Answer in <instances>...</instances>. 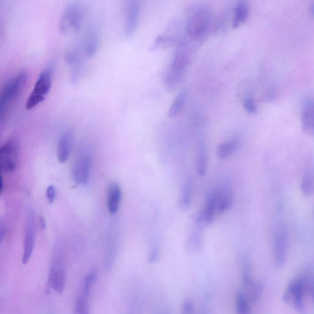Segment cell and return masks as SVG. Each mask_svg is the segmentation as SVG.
Returning <instances> with one entry per match:
<instances>
[{
  "label": "cell",
  "instance_id": "cell-1",
  "mask_svg": "<svg viewBox=\"0 0 314 314\" xmlns=\"http://www.w3.org/2000/svg\"><path fill=\"white\" fill-rule=\"evenodd\" d=\"M190 61V48L188 43L182 41L175 52L169 70L166 73L165 85L168 91L177 87L184 77Z\"/></svg>",
  "mask_w": 314,
  "mask_h": 314
},
{
  "label": "cell",
  "instance_id": "cell-2",
  "mask_svg": "<svg viewBox=\"0 0 314 314\" xmlns=\"http://www.w3.org/2000/svg\"><path fill=\"white\" fill-rule=\"evenodd\" d=\"M28 80V73L21 70L4 84L0 94V118L3 121L9 108L22 94Z\"/></svg>",
  "mask_w": 314,
  "mask_h": 314
},
{
  "label": "cell",
  "instance_id": "cell-3",
  "mask_svg": "<svg viewBox=\"0 0 314 314\" xmlns=\"http://www.w3.org/2000/svg\"><path fill=\"white\" fill-rule=\"evenodd\" d=\"M211 11L204 7L196 8L191 13L187 23L186 31L188 38L193 41L202 40L211 29Z\"/></svg>",
  "mask_w": 314,
  "mask_h": 314
},
{
  "label": "cell",
  "instance_id": "cell-4",
  "mask_svg": "<svg viewBox=\"0 0 314 314\" xmlns=\"http://www.w3.org/2000/svg\"><path fill=\"white\" fill-rule=\"evenodd\" d=\"M66 280V263L63 251L61 247L57 246L50 263L48 283L55 292L62 294L65 287Z\"/></svg>",
  "mask_w": 314,
  "mask_h": 314
},
{
  "label": "cell",
  "instance_id": "cell-5",
  "mask_svg": "<svg viewBox=\"0 0 314 314\" xmlns=\"http://www.w3.org/2000/svg\"><path fill=\"white\" fill-rule=\"evenodd\" d=\"M53 68L48 67L39 75L31 95L28 98L26 108L31 110L45 100L51 89Z\"/></svg>",
  "mask_w": 314,
  "mask_h": 314
},
{
  "label": "cell",
  "instance_id": "cell-6",
  "mask_svg": "<svg viewBox=\"0 0 314 314\" xmlns=\"http://www.w3.org/2000/svg\"><path fill=\"white\" fill-rule=\"evenodd\" d=\"M98 278V272L92 269L83 280L81 288L76 299L75 314H90V299L92 288Z\"/></svg>",
  "mask_w": 314,
  "mask_h": 314
},
{
  "label": "cell",
  "instance_id": "cell-7",
  "mask_svg": "<svg viewBox=\"0 0 314 314\" xmlns=\"http://www.w3.org/2000/svg\"><path fill=\"white\" fill-rule=\"evenodd\" d=\"M83 11L77 4H71L63 11L60 22V30L62 33L68 34L78 31L81 27Z\"/></svg>",
  "mask_w": 314,
  "mask_h": 314
},
{
  "label": "cell",
  "instance_id": "cell-8",
  "mask_svg": "<svg viewBox=\"0 0 314 314\" xmlns=\"http://www.w3.org/2000/svg\"><path fill=\"white\" fill-rule=\"evenodd\" d=\"M305 287L306 283L304 279H295L289 284L287 290L284 293V302L286 304H290L300 313H303L305 310L303 299Z\"/></svg>",
  "mask_w": 314,
  "mask_h": 314
},
{
  "label": "cell",
  "instance_id": "cell-9",
  "mask_svg": "<svg viewBox=\"0 0 314 314\" xmlns=\"http://www.w3.org/2000/svg\"><path fill=\"white\" fill-rule=\"evenodd\" d=\"M36 239V220L31 209L28 212L25 221L22 263L27 264L33 253Z\"/></svg>",
  "mask_w": 314,
  "mask_h": 314
},
{
  "label": "cell",
  "instance_id": "cell-10",
  "mask_svg": "<svg viewBox=\"0 0 314 314\" xmlns=\"http://www.w3.org/2000/svg\"><path fill=\"white\" fill-rule=\"evenodd\" d=\"M18 158V145L15 141L9 140L0 149V169L1 172L11 173L17 168Z\"/></svg>",
  "mask_w": 314,
  "mask_h": 314
},
{
  "label": "cell",
  "instance_id": "cell-11",
  "mask_svg": "<svg viewBox=\"0 0 314 314\" xmlns=\"http://www.w3.org/2000/svg\"><path fill=\"white\" fill-rule=\"evenodd\" d=\"M92 157L88 153L81 155L76 161L72 170L74 181L78 185H85L89 181L92 168Z\"/></svg>",
  "mask_w": 314,
  "mask_h": 314
},
{
  "label": "cell",
  "instance_id": "cell-12",
  "mask_svg": "<svg viewBox=\"0 0 314 314\" xmlns=\"http://www.w3.org/2000/svg\"><path fill=\"white\" fill-rule=\"evenodd\" d=\"M288 235L285 228L280 227L276 230L274 236V257L276 265L281 266L287 258Z\"/></svg>",
  "mask_w": 314,
  "mask_h": 314
},
{
  "label": "cell",
  "instance_id": "cell-13",
  "mask_svg": "<svg viewBox=\"0 0 314 314\" xmlns=\"http://www.w3.org/2000/svg\"><path fill=\"white\" fill-rule=\"evenodd\" d=\"M140 16V3L138 1H129L126 5V20L124 34L130 38L135 33Z\"/></svg>",
  "mask_w": 314,
  "mask_h": 314
},
{
  "label": "cell",
  "instance_id": "cell-14",
  "mask_svg": "<svg viewBox=\"0 0 314 314\" xmlns=\"http://www.w3.org/2000/svg\"><path fill=\"white\" fill-rule=\"evenodd\" d=\"M110 233L106 239L103 255V267L106 271L112 268L116 259L117 252V237L115 233Z\"/></svg>",
  "mask_w": 314,
  "mask_h": 314
},
{
  "label": "cell",
  "instance_id": "cell-15",
  "mask_svg": "<svg viewBox=\"0 0 314 314\" xmlns=\"http://www.w3.org/2000/svg\"><path fill=\"white\" fill-rule=\"evenodd\" d=\"M301 123L304 132L314 136V99L309 98L304 101L302 108Z\"/></svg>",
  "mask_w": 314,
  "mask_h": 314
},
{
  "label": "cell",
  "instance_id": "cell-16",
  "mask_svg": "<svg viewBox=\"0 0 314 314\" xmlns=\"http://www.w3.org/2000/svg\"><path fill=\"white\" fill-rule=\"evenodd\" d=\"M218 212V196L216 191L209 194L207 196L204 208L198 214L205 226L213 222Z\"/></svg>",
  "mask_w": 314,
  "mask_h": 314
},
{
  "label": "cell",
  "instance_id": "cell-17",
  "mask_svg": "<svg viewBox=\"0 0 314 314\" xmlns=\"http://www.w3.org/2000/svg\"><path fill=\"white\" fill-rule=\"evenodd\" d=\"M122 196V190L119 185L115 182L110 184L107 195V209L110 214H116L119 211Z\"/></svg>",
  "mask_w": 314,
  "mask_h": 314
},
{
  "label": "cell",
  "instance_id": "cell-18",
  "mask_svg": "<svg viewBox=\"0 0 314 314\" xmlns=\"http://www.w3.org/2000/svg\"><path fill=\"white\" fill-rule=\"evenodd\" d=\"M73 138L70 132H66L60 138L57 146V159L60 163L66 162L72 151Z\"/></svg>",
  "mask_w": 314,
  "mask_h": 314
},
{
  "label": "cell",
  "instance_id": "cell-19",
  "mask_svg": "<svg viewBox=\"0 0 314 314\" xmlns=\"http://www.w3.org/2000/svg\"><path fill=\"white\" fill-rule=\"evenodd\" d=\"M250 8L248 3L246 1H240L235 6L234 13H233L232 26L234 29H236L244 24L248 20Z\"/></svg>",
  "mask_w": 314,
  "mask_h": 314
},
{
  "label": "cell",
  "instance_id": "cell-20",
  "mask_svg": "<svg viewBox=\"0 0 314 314\" xmlns=\"http://www.w3.org/2000/svg\"><path fill=\"white\" fill-rule=\"evenodd\" d=\"M207 152L204 142L200 140L196 156V172L200 175H204L207 170Z\"/></svg>",
  "mask_w": 314,
  "mask_h": 314
},
{
  "label": "cell",
  "instance_id": "cell-21",
  "mask_svg": "<svg viewBox=\"0 0 314 314\" xmlns=\"http://www.w3.org/2000/svg\"><path fill=\"white\" fill-rule=\"evenodd\" d=\"M218 196V212L223 214L232 207L233 203V194L227 190L216 191Z\"/></svg>",
  "mask_w": 314,
  "mask_h": 314
},
{
  "label": "cell",
  "instance_id": "cell-22",
  "mask_svg": "<svg viewBox=\"0 0 314 314\" xmlns=\"http://www.w3.org/2000/svg\"><path fill=\"white\" fill-rule=\"evenodd\" d=\"M239 143L236 140H230L219 145L217 149V154L221 160L228 158L236 152L238 149Z\"/></svg>",
  "mask_w": 314,
  "mask_h": 314
},
{
  "label": "cell",
  "instance_id": "cell-23",
  "mask_svg": "<svg viewBox=\"0 0 314 314\" xmlns=\"http://www.w3.org/2000/svg\"><path fill=\"white\" fill-rule=\"evenodd\" d=\"M99 46V38L96 31H90L85 41V53L87 57H92L96 54Z\"/></svg>",
  "mask_w": 314,
  "mask_h": 314
},
{
  "label": "cell",
  "instance_id": "cell-24",
  "mask_svg": "<svg viewBox=\"0 0 314 314\" xmlns=\"http://www.w3.org/2000/svg\"><path fill=\"white\" fill-rule=\"evenodd\" d=\"M197 230L193 231L189 236L187 242V249L190 252H195L202 248L203 244V236L202 230L203 228L198 227Z\"/></svg>",
  "mask_w": 314,
  "mask_h": 314
},
{
  "label": "cell",
  "instance_id": "cell-25",
  "mask_svg": "<svg viewBox=\"0 0 314 314\" xmlns=\"http://www.w3.org/2000/svg\"><path fill=\"white\" fill-rule=\"evenodd\" d=\"M188 91L186 90H183L177 94L172 106H171L169 111L168 113V116L174 117L177 116L181 112L185 103H186L187 98H188Z\"/></svg>",
  "mask_w": 314,
  "mask_h": 314
},
{
  "label": "cell",
  "instance_id": "cell-26",
  "mask_svg": "<svg viewBox=\"0 0 314 314\" xmlns=\"http://www.w3.org/2000/svg\"><path fill=\"white\" fill-rule=\"evenodd\" d=\"M250 301L246 293L240 292L236 299V312L237 314H249L250 313Z\"/></svg>",
  "mask_w": 314,
  "mask_h": 314
},
{
  "label": "cell",
  "instance_id": "cell-27",
  "mask_svg": "<svg viewBox=\"0 0 314 314\" xmlns=\"http://www.w3.org/2000/svg\"><path fill=\"white\" fill-rule=\"evenodd\" d=\"M301 188L302 193L306 196L313 195L314 191V175L311 172H308L302 177Z\"/></svg>",
  "mask_w": 314,
  "mask_h": 314
},
{
  "label": "cell",
  "instance_id": "cell-28",
  "mask_svg": "<svg viewBox=\"0 0 314 314\" xmlns=\"http://www.w3.org/2000/svg\"><path fill=\"white\" fill-rule=\"evenodd\" d=\"M192 197V186L190 181H187L182 188L181 204L184 208H187L190 205Z\"/></svg>",
  "mask_w": 314,
  "mask_h": 314
},
{
  "label": "cell",
  "instance_id": "cell-29",
  "mask_svg": "<svg viewBox=\"0 0 314 314\" xmlns=\"http://www.w3.org/2000/svg\"><path fill=\"white\" fill-rule=\"evenodd\" d=\"M243 106L244 110L249 114H255L258 111L257 103L251 96H247L244 100Z\"/></svg>",
  "mask_w": 314,
  "mask_h": 314
},
{
  "label": "cell",
  "instance_id": "cell-30",
  "mask_svg": "<svg viewBox=\"0 0 314 314\" xmlns=\"http://www.w3.org/2000/svg\"><path fill=\"white\" fill-rule=\"evenodd\" d=\"M140 298L138 295H135L131 299L127 314H140Z\"/></svg>",
  "mask_w": 314,
  "mask_h": 314
},
{
  "label": "cell",
  "instance_id": "cell-31",
  "mask_svg": "<svg viewBox=\"0 0 314 314\" xmlns=\"http://www.w3.org/2000/svg\"><path fill=\"white\" fill-rule=\"evenodd\" d=\"M195 306L192 300L187 299L185 300L182 305L181 314H194Z\"/></svg>",
  "mask_w": 314,
  "mask_h": 314
},
{
  "label": "cell",
  "instance_id": "cell-32",
  "mask_svg": "<svg viewBox=\"0 0 314 314\" xmlns=\"http://www.w3.org/2000/svg\"><path fill=\"white\" fill-rule=\"evenodd\" d=\"M56 189H55L54 186L50 185L46 190V197H47L48 203L52 204L55 202V198H56Z\"/></svg>",
  "mask_w": 314,
  "mask_h": 314
},
{
  "label": "cell",
  "instance_id": "cell-33",
  "mask_svg": "<svg viewBox=\"0 0 314 314\" xmlns=\"http://www.w3.org/2000/svg\"><path fill=\"white\" fill-rule=\"evenodd\" d=\"M159 255H160V251H159L158 248H157V247H154L149 253V262L151 264H154V263L158 262Z\"/></svg>",
  "mask_w": 314,
  "mask_h": 314
},
{
  "label": "cell",
  "instance_id": "cell-34",
  "mask_svg": "<svg viewBox=\"0 0 314 314\" xmlns=\"http://www.w3.org/2000/svg\"><path fill=\"white\" fill-rule=\"evenodd\" d=\"M307 284L308 285V289L310 292L311 297L314 300V281H310Z\"/></svg>",
  "mask_w": 314,
  "mask_h": 314
},
{
  "label": "cell",
  "instance_id": "cell-35",
  "mask_svg": "<svg viewBox=\"0 0 314 314\" xmlns=\"http://www.w3.org/2000/svg\"><path fill=\"white\" fill-rule=\"evenodd\" d=\"M309 13L312 16L314 17V2L311 4L310 7H309Z\"/></svg>",
  "mask_w": 314,
  "mask_h": 314
},
{
  "label": "cell",
  "instance_id": "cell-36",
  "mask_svg": "<svg viewBox=\"0 0 314 314\" xmlns=\"http://www.w3.org/2000/svg\"><path fill=\"white\" fill-rule=\"evenodd\" d=\"M203 314H205V313H203Z\"/></svg>",
  "mask_w": 314,
  "mask_h": 314
}]
</instances>
